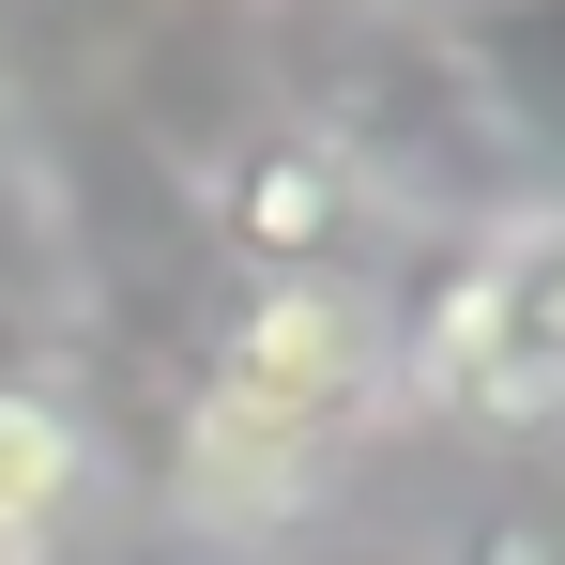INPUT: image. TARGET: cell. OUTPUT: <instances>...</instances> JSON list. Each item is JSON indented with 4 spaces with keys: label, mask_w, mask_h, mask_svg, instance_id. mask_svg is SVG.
<instances>
[{
    "label": "cell",
    "mask_w": 565,
    "mask_h": 565,
    "mask_svg": "<svg viewBox=\"0 0 565 565\" xmlns=\"http://www.w3.org/2000/svg\"><path fill=\"white\" fill-rule=\"evenodd\" d=\"M199 413L230 428H276V444H321L352 459V428L397 413V367H382V306L352 276H276L214 321V367H199Z\"/></svg>",
    "instance_id": "obj_1"
},
{
    "label": "cell",
    "mask_w": 565,
    "mask_h": 565,
    "mask_svg": "<svg viewBox=\"0 0 565 565\" xmlns=\"http://www.w3.org/2000/svg\"><path fill=\"white\" fill-rule=\"evenodd\" d=\"M214 245L245 260V290L276 276H352V245H367V169L321 138V122H245L230 153H214Z\"/></svg>",
    "instance_id": "obj_2"
},
{
    "label": "cell",
    "mask_w": 565,
    "mask_h": 565,
    "mask_svg": "<svg viewBox=\"0 0 565 565\" xmlns=\"http://www.w3.org/2000/svg\"><path fill=\"white\" fill-rule=\"evenodd\" d=\"M184 565H230V551H184Z\"/></svg>",
    "instance_id": "obj_6"
},
{
    "label": "cell",
    "mask_w": 565,
    "mask_h": 565,
    "mask_svg": "<svg viewBox=\"0 0 565 565\" xmlns=\"http://www.w3.org/2000/svg\"><path fill=\"white\" fill-rule=\"evenodd\" d=\"M107 520V428L46 367H0V565H62Z\"/></svg>",
    "instance_id": "obj_3"
},
{
    "label": "cell",
    "mask_w": 565,
    "mask_h": 565,
    "mask_svg": "<svg viewBox=\"0 0 565 565\" xmlns=\"http://www.w3.org/2000/svg\"><path fill=\"white\" fill-rule=\"evenodd\" d=\"M489 260H504V352H520V397L565 413V214L489 230Z\"/></svg>",
    "instance_id": "obj_4"
},
{
    "label": "cell",
    "mask_w": 565,
    "mask_h": 565,
    "mask_svg": "<svg viewBox=\"0 0 565 565\" xmlns=\"http://www.w3.org/2000/svg\"><path fill=\"white\" fill-rule=\"evenodd\" d=\"M444 565H565V489H535V473H489L459 520H444Z\"/></svg>",
    "instance_id": "obj_5"
}]
</instances>
